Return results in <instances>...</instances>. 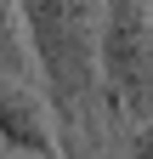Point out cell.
I'll list each match as a JSON object with an SVG mask.
<instances>
[{
    "instance_id": "obj_1",
    "label": "cell",
    "mask_w": 153,
    "mask_h": 159,
    "mask_svg": "<svg viewBox=\"0 0 153 159\" xmlns=\"http://www.w3.org/2000/svg\"><path fill=\"white\" fill-rule=\"evenodd\" d=\"M17 17L34 51V74L46 80L51 125L68 136L63 153L91 159L97 108H102V80H97L102 0H17Z\"/></svg>"
},
{
    "instance_id": "obj_5",
    "label": "cell",
    "mask_w": 153,
    "mask_h": 159,
    "mask_svg": "<svg viewBox=\"0 0 153 159\" xmlns=\"http://www.w3.org/2000/svg\"><path fill=\"white\" fill-rule=\"evenodd\" d=\"M130 159H153V119L136 125V136H130Z\"/></svg>"
},
{
    "instance_id": "obj_3",
    "label": "cell",
    "mask_w": 153,
    "mask_h": 159,
    "mask_svg": "<svg viewBox=\"0 0 153 159\" xmlns=\"http://www.w3.org/2000/svg\"><path fill=\"white\" fill-rule=\"evenodd\" d=\"M0 148L34 153V159H46L57 148L51 108H46V97L34 91L28 80H0Z\"/></svg>"
},
{
    "instance_id": "obj_4",
    "label": "cell",
    "mask_w": 153,
    "mask_h": 159,
    "mask_svg": "<svg viewBox=\"0 0 153 159\" xmlns=\"http://www.w3.org/2000/svg\"><path fill=\"white\" fill-rule=\"evenodd\" d=\"M0 80H34V51L17 17V0H0Z\"/></svg>"
},
{
    "instance_id": "obj_2",
    "label": "cell",
    "mask_w": 153,
    "mask_h": 159,
    "mask_svg": "<svg viewBox=\"0 0 153 159\" xmlns=\"http://www.w3.org/2000/svg\"><path fill=\"white\" fill-rule=\"evenodd\" d=\"M97 80L102 108L125 114L130 125L153 119V0H102Z\"/></svg>"
},
{
    "instance_id": "obj_6",
    "label": "cell",
    "mask_w": 153,
    "mask_h": 159,
    "mask_svg": "<svg viewBox=\"0 0 153 159\" xmlns=\"http://www.w3.org/2000/svg\"><path fill=\"white\" fill-rule=\"evenodd\" d=\"M46 159H68V153H63V148H51V153H46Z\"/></svg>"
}]
</instances>
